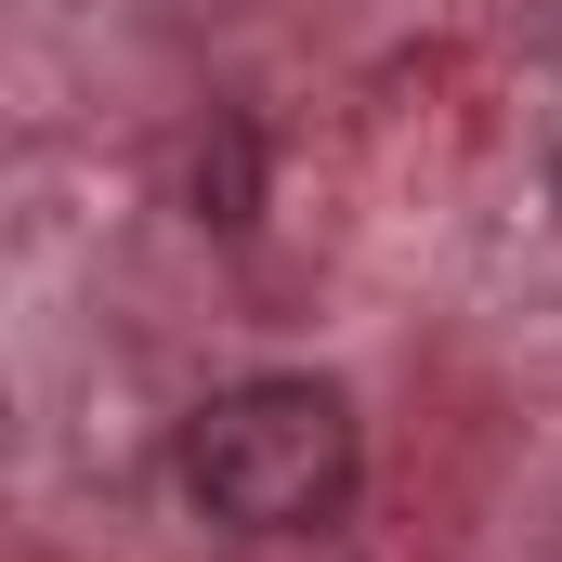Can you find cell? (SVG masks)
Returning a JSON list of instances; mask_svg holds the SVG:
<instances>
[{
	"label": "cell",
	"instance_id": "cell-2",
	"mask_svg": "<svg viewBox=\"0 0 562 562\" xmlns=\"http://www.w3.org/2000/svg\"><path fill=\"white\" fill-rule=\"evenodd\" d=\"M550 210H562V170H550Z\"/></svg>",
	"mask_w": 562,
	"mask_h": 562
},
{
	"label": "cell",
	"instance_id": "cell-1",
	"mask_svg": "<svg viewBox=\"0 0 562 562\" xmlns=\"http://www.w3.org/2000/svg\"><path fill=\"white\" fill-rule=\"evenodd\" d=\"M353 406L327 380H236L183 419V497L236 537H327L353 510Z\"/></svg>",
	"mask_w": 562,
	"mask_h": 562
}]
</instances>
